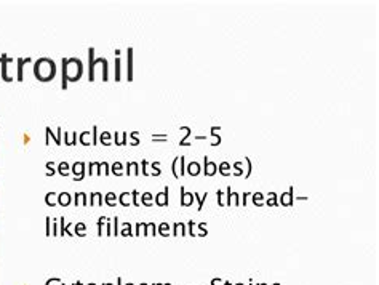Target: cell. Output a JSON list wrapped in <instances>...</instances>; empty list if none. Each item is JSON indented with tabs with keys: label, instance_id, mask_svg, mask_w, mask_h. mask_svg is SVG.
Returning a JSON list of instances; mask_svg holds the SVG:
<instances>
[{
	"label": "cell",
	"instance_id": "52a82bcc",
	"mask_svg": "<svg viewBox=\"0 0 379 285\" xmlns=\"http://www.w3.org/2000/svg\"><path fill=\"white\" fill-rule=\"evenodd\" d=\"M194 202V194L192 193H186V189L181 188V205L183 207H189Z\"/></svg>",
	"mask_w": 379,
	"mask_h": 285
},
{
	"label": "cell",
	"instance_id": "d6a6232c",
	"mask_svg": "<svg viewBox=\"0 0 379 285\" xmlns=\"http://www.w3.org/2000/svg\"><path fill=\"white\" fill-rule=\"evenodd\" d=\"M235 285H243V284H235Z\"/></svg>",
	"mask_w": 379,
	"mask_h": 285
},
{
	"label": "cell",
	"instance_id": "5bb4252c",
	"mask_svg": "<svg viewBox=\"0 0 379 285\" xmlns=\"http://www.w3.org/2000/svg\"><path fill=\"white\" fill-rule=\"evenodd\" d=\"M252 199H253V204L256 207H262V205H265V204H262V200H265V194L255 193V194H252Z\"/></svg>",
	"mask_w": 379,
	"mask_h": 285
},
{
	"label": "cell",
	"instance_id": "d4e9b609",
	"mask_svg": "<svg viewBox=\"0 0 379 285\" xmlns=\"http://www.w3.org/2000/svg\"><path fill=\"white\" fill-rule=\"evenodd\" d=\"M226 198H228L226 205H228V207H230V200H233V189H230V186L226 189Z\"/></svg>",
	"mask_w": 379,
	"mask_h": 285
},
{
	"label": "cell",
	"instance_id": "8fae6325",
	"mask_svg": "<svg viewBox=\"0 0 379 285\" xmlns=\"http://www.w3.org/2000/svg\"><path fill=\"white\" fill-rule=\"evenodd\" d=\"M218 172H220L223 176H230V163L221 162L220 167H218Z\"/></svg>",
	"mask_w": 379,
	"mask_h": 285
},
{
	"label": "cell",
	"instance_id": "83f0119b",
	"mask_svg": "<svg viewBox=\"0 0 379 285\" xmlns=\"http://www.w3.org/2000/svg\"><path fill=\"white\" fill-rule=\"evenodd\" d=\"M128 195H130L128 193H124V194L120 195V200H122V204H124V205H128Z\"/></svg>",
	"mask_w": 379,
	"mask_h": 285
},
{
	"label": "cell",
	"instance_id": "484cf974",
	"mask_svg": "<svg viewBox=\"0 0 379 285\" xmlns=\"http://www.w3.org/2000/svg\"><path fill=\"white\" fill-rule=\"evenodd\" d=\"M80 141H82V144H85V146H88V144H90V141H88V131H85V133H82V136H80Z\"/></svg>",
	"mask_w": 379,
	"mask_h": 285
},
{
	"label": "cell",
	"instance_id": "7a4b0ae2",
	"mask_svg": "<svg viewBox=\"0 0 379 285\" xmlns=\"http://www.w3.org/2000/svg\"><path fill=\"white\" fill-rule=\"evenodd\" d=\"M34 74H36V77L38 80H42V82H48L55 77V74H56V65H55V61H51L48 58H41L37 63H36V66H34Z\"/></svg>",
	"mask_w": 379,
	"mask_h": 285
},
{
	"label": "cell",
	"instance_id": "277c9868",
	"mask_svg": "<svg viewBox=\"0 0 379 285\" xmlns=\"http://www.w3.org/2000/svg\"><path fill=\"white\" fill-rule=\"evenodd\" d=\"M279 204L284 207H292L294 204V188L293 186H290V189H288L287 193L282 194Z\"/></svg>",
	"mask_w": 379,
	"mask_h": 285
},
{
	"label": "cell",
	"instance_id": "9a60e30c",
	"mask_svg": "<svg viewBox=\"0 0 379 285\" xmlns=\"http://www.w3.org/2000/svg\"><path fill=\"white\" fill-rule=\"evenodd\" d=\"M243 161H245V163H247V173H245V178H250V176H252V172H253V163H252V159H250V157H243Z\"/></svg>",
	"mask_w": 379,
	"mask_h": 285
},
{
	"label": "cell",
	"instance_id": "ac0fdd59",
	"mask_svg": "<svg viewBox=\"0 0 379 285\" xmlns=\"http://www.w3.org/2000/svg\"><path fill=\"white\" fill-rule=\"evenodd\" d=\"M207 195H208L207 193H205L203 195H201V194H197V193L194 194V198H197V200H198V210H202V207H203V202H205V200H207Z\"/></svg>",
	"mask_w": 379,
	"mask_h": 285
},
{
	"label": "cell",
	"instance_id": "7c38bea8",
	"mask_svg": "<svg viewBox=\"0 0 379 285\" xmlns=\"http://www.w3.org/2000/svg\"><path fill=\"white\" fill-rule=\"evenodd\" d=\"M218 130H220V127H211V136H213L215 138V141L213 143H211V146H213V148H216V146H220V144H221V138L220 136H218Z\"/></svg>",
	"mask_w": 379,
	"mask_h": 285
},
{
	"label": "cell",
	"instance_id": "603a6c76",
	"mask_svg": "<svg viewBox=\"0 0 379 285\" xmlns=\"http://www.w3.org/2000/svg\"><path fill=\"white\" fill-rule=\"evenodd\" d=\"M69 194H66V193H63L61 195H60V202H61V204L63 205H68L69 204Z\"/></svg>",
	"mask_w": 379,
	"mask_h": 285
},
{
	"label": "cell",
	"instance_id": "836d02e7",
	"mask_svg": "<svg viewBox=\"0 0 379 285\" xmlns=\"http://www.w3.org/2000/svg\"><path fill=\"white\" fill-rule=\"evenodd\" d=\"M260 285H266V284H260Z\"/></svg>",
	"mask_w": 379,
	"mask_h": 285
},
{
	"label": "cell",
	"instance_id": "30bf717a",
	"mask_svg": "<svg viewBox=\"0 0 379 285\" xmlns=\"http://www.w3.org/2000/svg\"><path fill=\"white\" fill-rule=\"evenodd\" d=\"M156 200H157L159 205H166V204H169V188H165L164 193L157 194Z\"/></svg>",
	"mask_w": 379,
	"mask_h": 285
},
{
	"label": "cell",
	"instance_id": "4fadbf2b",
	"mask_svg": "<svg viewBox=\"0 0 379 285\" xmlns=\"http://www.w3.org/2000/svg\"><path fill=\"white\" fill-rule=\"evenodd\" d=\"M267 195H269V198H267V200H266V205H269V207L279 205V200H277L279 195H277V194H275V193H269Z\"/></svg>",
	"mask_w": 379,
	"mask_h": 285
},
{
	"label": "cell",
	"instance_id": "9c48e42d",
	"mask_svg": "<svg viewBox=\"0 0 379 285\" xmlns=\"http://www.w3.org/2000/svg\"><path fill=\"white\" fill-rule=\"evenodd\" d=\"M127 65H128L127 75H128V82H130L133 79V50L132 48H128V63Z\"/></svg>",
	"mask_w": 379,
	"mask_h": 285
},
{
	"label": "cell",
	"instance_id": "6da1fadb",
	"mask_svg": "<svg viewBox=\"0 0 379 285\" xmlns=\"http://www.w3.org/2000/svg\"><path fill=\"white\" fill-rule=\"evenodd\" d=\"M83 66L77 58L63 60V88L68 87V82H77L82 77Z\"/></svg>",
	"mask_w": 379,
	"mask_h": 285
},
{
	"label": "cell",
	"instance_id": "7402d4cb",
	"mask_svg": "<svg viewBox=\"0 0 379 285\" xmlns=\"http://www.w3.org/2000/svg\"><path fill=\"white\" fill-rule=\"evenodd\" d=\"M183 130L186 131V136H184V139L179 144H181V146H186V139H188L191 136V129H189V127H183Z\"/></svg>",
	"mask_w": 379,
	"mask_h": 285
},
{
	"label": "cell",
	"instance_id": "44dd1931",
	"mask_svg": "<svg viewBox=\"0 0 379 285\" xmlns=\"http://www.w3.org/2000/svg\"><path fill=\"white\" fill-rule=\"evenodd\" d=\"M112 173H115V175H122V163H114V166H112Z\"/></svg>",
	"mask_w": 379,
	"mask_h": 285
},
{
	"label": "cell",
	"instance_id": "4316f807",
	"mask_svg": "<svg viewBox=\"0 0 379 285\" xmlns=\"http://www.w3.org/2000/svg\"><path fill=\"white\" fill-rule=\"evenodd\" d=\"M233 199H234V204H235L237 207H240V194L233 191Z\"/></svg>",
	"mask_w": 379,
	"mask_h": 285
},
{
	"label": "cell",
	"instance_id": "3957f363",
	"mask_svg": "<svg viewBox=\"0 0 379 285\" xmlns=\"http://www.w3.org/2000/svg\"><path fill=\"white\" fill-rule=\"evenodd\" d=\"M202 172L205 173V176H215L218 173V166L215 162H211L208 159V156H205L203 159V170Z\"/></svg>",
	"mask_w": 379,
	"mask_h": 285
},
{
	"label": "cell",
	"instance_id": "d6986e66",
	"mask_svg": "<svg viewBox=\"0 0 379 285\" xmlns=\"http://www.w3.org/2000/svg\"><path fill=\"white\" fill-rule=\"evenodd\" d=\"M224 198H226V194H224V191H218V205H220V207H226V202H224Z\"/></svg>",
	"mask_w": 379,
	"mask_h": 285
},
{
	"label": "cell",
	"instance_id": "ba28073f",
	"mask_svg": "<svg viewBox=\"0 0 379 285\" xmlns=\"http://www.w3.org/2000/svg\"><path fill=\"white\" fill-rule=\"evenodd\" d=\"M83 168H85V163H74V167H73V172L75 175V181H80L83 178V175H85V172H83Z\"/></svg>",
	"mask_w": 379,
	"mask_h": 285
},
{
	"label": "cell",
	"instance_id": "cb8c5ba5",
	"mask_svg": "<svg viewBox=\"0 0 379 285\" xmlns=\"http://www.w3.org/2000/svg\"><path fill=\"white\" fill-rule=\"evenodd\" d=\"M178 162H179V157H176L175 162H173V175H175V178H179V173H178Z\"/></svg>",
	"mask_w": 379,
	"mask_h": 285
},
{
	"label": "cell",
	"instance_id": "1f68e13d",
	"mask_svg": "<svg viewBox=\"0 0 379 285\" xmlns=\"http://www.w3.org/2000/svg\"><path fill=\"white\" fill-rule=\"evenodd\" d=\"M224 285H230V282H226V284H224Z\"/></svg>",
	"mask_w": 379,
	"mask_h": 285
},
{
	"label": "cell",
	"instance_id": "f1b7e54d",
	"mask_svg": "<svg viewBox=\"0 0 379 285\" xmlns=\"http://www.w3.org/2000/svg\"><path fill=\"white\" fill-rule=\"evenodd\" d=\"M106 200L109 202V204H114V200H115V194H114V193H109V194H107V198H106Z\"/></svg>",
	"mask_w": 379,
	"mask_h": 285
},
{
	"label": "cell",
	"instance_id": "5b68a950",
	"mask_svg": "<svg viewBox=\"0 0 379 285\" xmlns=\"http://www.w3.org/2000/svg\"><path fill=\"white\" fill-rule=\"evenodd\" d=\"M88 60H90V72H88V77H90V82L95 80V66L100 65L102 58H95V50L90 48L88 52Z\"/></svg>",
	"mask_w": 379,
	"mask_h": 285
},
{
	"label": "cell",
	"instance_id": "2e32d148",
	"mask_svg": "<svg viewBox=\"0 0 379 285\" xmlns=\"http://www.w3.org/2000/svg\"><path fill=\"white\" fill-rule=\"evenodd\" d=\"M234 168H235V172L233 173L234 176H242L243 175V162L242 161H237V162H234Z\"/></svg>",
	"mask_w": 379,
	"mask_h": 285
},
{
	"label": "cell",
	"instance_id": "4dcf8cb0",
	"mask_svg": "<svg viewBox=\"0 0 379 285\" xmlns=\"http://www.w3.org/2000/svg\"><path fill=\"white\" fill-rule=\"evenodd\" d=\"M152 168H154V176H159V175H160V170H159V162L154 163Z\"/></svg>",
	"mask_w": 379,
	"mask_h": 285
},
{
	"label": "cell",
	"instance_id": "8992f818",
	"mask_svg": "<svg viewBox=\"0 0 379 285\" xmlns=\"http://www.w3.org/2000/svg\"><path fill=\"white\" fill-rule=\"evenodd\" d=\"M186 173H189L191 176H198L202 173V167L198 162H191L188 168H186Z\"/></svg>",
	"mask_w": 379,
	"mask_h": 285
},
{
	"label": "cell",
	"instance_id": "f546056e",
	"mask_svg": "<svg viewBox=\"0 0 379 285\" xmlns=\"http://www.w3.org/2000/svg\"><path fill=\"white\" fill-rule=\"evenodd\" d=\"M151 198H152V194H149V193H146V194L143 195V200H144V204H147V205H149V200H151Z\"/></svg>",
	"mask_w": 379,
	"mask_h": 285
},
{
	"label": "cell",
	"instance_id": "ffe728a7",
	"mask_svg": "<svg viewBox=\"0 0 379 285\" xmlns=\"http://www.w3.org/2000/svg\"><path fill=\"white\" fill-rule=\"evenodd\" d=\"M60 173H61L63 176H68V175H69V166H68L66 162L60 163Z\"/></svg>",
	"mask_w": 379,
	"mask_h": 285
},
{
	"label": "cell",
	"instance_id": "e0dca14e",
	"mask_svg": "<svg viewBox=\"0 0 379 285\" xmlns=\"http://www.w3.org/2000/svg\"><path fill=\"white\" fill-rule=\"evenodd\" d=\"M127 173L128 175H132V173H134V175H138L139 172H138V163H128V166H127Z\"/></svg>",
	"mask_w": 379,
	"mask_h": 285
}]
</instances>
